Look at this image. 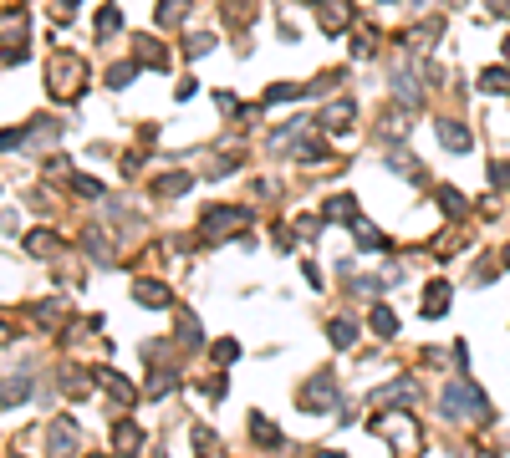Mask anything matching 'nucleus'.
<instances>
[{
	"label": "nucleus",
	"mask_w": 510,
	"mask_h": 458,
	"mask_svg": "<svg viewBox=\"0 0 510 458\" xmlns=\"http://www.w3.org/2000/svg\"><path fill=\"white\" fill-rule=\"evenodd\" d=\"M46 82H51V92H77V87H82V61L77 56H56L51 61V72H46Z\"/></svg>",
	"instance_id": "f257e3e1"
},
{
	"label": "nucleus",
	"mask_w": 510,
	"mask_h": 458,
	"mask_svg": "<svg viewBox=\"0 0 510 458\" xmlns=\"http://www.w3.org/2000/svg\"><path fill=\"white\" fill-rule=\"evenodd\" d=\"M444 412H449V418H464V412H485V402H480V392H475V387L454 382L449 392H444Z\"/></svg>",
	"instance_id": "f03ea898"
},
{
	"label": "nucleus",
	"mask_w": 510,
	"mask_h": 458,
	"mask_svg": "<svg viewBox=\"0 0 510 458\" xmlns=\"http://www.w3.org/2000/svg\"><path fill=\"white\" fill-rule=\"evenodd\" d=\"M434 133H439V143L449 148V153H470V127H464V122L439 117V122H434Z\"/></svg>",
	"instance_id": "7ed1b4c3"
},
{
	"label": "nucleus",
	"mask_w": 510,
	"mask_h": 458,
	"mask_svg": "<svg viewBox=\"0 0 510 458\" xmlns=\"http://www.w3.org/2000/svg\"><path fill=\"white\" fill-rule=\"evenodd\" d=\"M301 407H306V412H322V407H332V377H327V372H322V377H316V382L301 392Z\"/></svg>",
	"instance_id": "20e7f679"
},
{
	"label": "nucleus",
	"mask_w": 510,
	"mask_h": 458,
	"mask_svg": "<svg viewBox=\"0 0 510 458\" xmlns=\"http://www.w3.org/2000/svg\"><path fill=\"white\" fill-rule=\"evenodd\" d=\"M204 224H209V234H230L235 224H245V209H209Z\"/></svg>",
	"instance_id": "39448f33"
},
{
	"label": "nucleus",
	"mask_w": 510,
	"mask_h": 458,
	"mask_svg": "<svg viewBox=\"0 0 510 458\" xmlns=\"http://www.w3.org/2000/svg\"><path fill=\"white\" fill-rule=\"evenodd\" d=\"M382 433H393L398 453H403V458H413V448H418V443H413V423H409V418H393V423H382Z\"/></svg>",
	"instance_id": "423d86ee"
},
{
	"label": "nucleus",
	"mask_w": 510,
	"mask_h": 458,
	"mask_svg": "<svg viewBox=\"0 0 510 458\" xmlns=\"http://www.w3.org/2000/svg\"><path fill=\"white\" fill-rule=\"evenodd\" d=\"M444 305H449V286L434 280V286L423 291V316H444Z\"/></svg>",
	"instance_id": "0eeeda50"
},
{
	"label": "nucleus",
	"mask_w": 510,
	"mask_h": 458,
	"mask_svg": "<svg viewBox=\"0 0 510 458\" xmlns=\"http://www.w3.org/2000/svg\"><path fill=\"white\" fill-rule=\"evenodd\" d=\"M133 295H138L143 305H168V291L158 286V280H138V286H133Z\"/></svg>",
	"instance_id": "6e6552de"
},
{
	"label": "nucleus",
	"mask_w": 510,
	"mask_h": 458,
	"mask_svg": "<svg viewBox=\"0 0 510 458\" xmlns=\"http://www.w3.org/2000/svg\"><path fill=\"white\" fill-rule=\"evenodd\" d=\"M342 20H347V0H327V6H322V26L337 36V31H342Z\"/></svg>",
	"instance_id": "1a4fd4ad"
},
{
	"label": "nucleus",
	"mask_w": 510,
	"mask_h": 458,
	"mask_svg": "<svg viewBox=\"0 0 510 458\" xmlns=\"http://www.w3.org/2000/svg\"><path fill=\"white\" fill-rule=\"evenodd\" d=\"M439 31H444V20H439V15H429V20H423V26L413 31V41H418V46H434Z\"/></svg>",
	"instance_id": "9d476101"
},
{
	"label": "nucleus",
	"mask_w": 510,
	"mask_h": 458,
	"mask_svg": "<svg viewBox=\"0 0 510 458\" xmlns=\"http://www.w3.org/2000/svg\"><path fill=\"white\" fill-rule=\"evenodd\" d=\"M184 11H189V0H163V6H158V26H174Z\"/></svg>",
	"instance_id": "9b49d317"
},
{
	"label": "nucleus",
	"mask_w": 510,
	"mask_h": 458,
	"mask_svg": "<svg viewBox=\"0 0 510 458\" xmlns=\"http://www.w3.org/2000/svg\"><path fill=\"white\" fill-rule=\"evenodd\" d=\"M291 97H301V87H291V82H281V87H266V97H261V102L270 107V102H291Z\"/></svg>",
	"instance_id": "f8f14e48"
},
{
	"label": "nucleus",
	"mask_w": 510,
	"mask_h": 458,
	"mask_svg": "<svg viewBox=\"0 0 510 458\" xmlns=\"http://www.w3.org/2000/svg\"><path fill=\"white\" fill-rule=\"evenodd\" d=\"M352 122V102H332L327 107V127H347Z\"/></svg>",
	"instance_id": "ddd939ff"
},
{
	"label": "nucleus",
	"mask_w": 510,
	"mask_h": 458,
	"mask_svg": "<svg viewBox=\"0 0 510 458\" xmlns=\"http://www.w3.org/2000/svg\"><path fill=\"white\" fill-rule=\"evenodd\" d=\"M373 326H378L382 336H393V331H398V316L388 311V305H378V311H373Z\"/></svg>",
	"instance_id": "4468645a"
},
{
	"label": "nucleus",
	"mask_w": 510,
	"mask_h": 458,
	"mask_svg": "<svg viewBox=\"0 0 510 458\" xmlns=\"http://www.w3.org/2000/svg\"><path fill=\"white\" fill-rule=\"evenodd\" d=\"M250 428H255V438H261V443H281V433H275V423H266V418H250Z\"/></svg>",
	"instance_id": "2eb2a0df"
},
{
	"label": "nucleus",
	"mask_w": 510,
	"mask_h": 458,
	"mask_svg": "<svg viewBox=\"0 0 510 458\" xmlns=\"http://www.w3.org/2000/svg\"><path fill=\"white\" fill-rule=\"evenodd\" d=\"M118 31V6H102L97 11V36H113Z\"/></svg>",
	"instance_id": "dca6fc26"
},
{
	"label": "nucleus",
	"mask_w": 510,
	"mask_h": 458,
	"mask_svg": "<svg viewBox=\"0 0 510 458\" xmlns=\"http://www.w3.org/2000/svg\"><path fill=\"white\" fill-rule=\"evenodd\" d=\"M480 87H485V92H510V77H505V72H485Z\"/></svg>",
	"instance_id": "f3484780"
},
{
	"label": "nucleus",
	"mask_w": 510,
	"mask_h": 458,
	"mask_svg": "<svg viewBox=\"0 0 510 458\" xmlns=\"http://www.w3.org/2000/svg\"><path fill=\"white\" fill-rule=\"evenodd\" d=\"M352 321H332V346H352Z\"/></svg>",
	"instance_id": "a211bd4d"
},
{
	"label": "nucleus",
	"mask_w": 510,
	"mask_h": 458,
	"mask_svg": "<svg viewBox=\"0 0 510 458\" xmlns=\"http://www.w3.org/2000/svg\"><path fill=\"white\" fill-rule=\"evenodd\" d=\"M352 209H357V204L347 199V193H337V199L327 204V214H332V220H347V214H352Z\"/></svg>",
	"instance_id": "6ab92c4d"
},
{
	"label": "nucleus",
	"mask_w": 510,
	"mask_h": 458,
	"mask_svg": "<svg viewBox=\"0 0 510 458\" xmlns=\"http://www.w3.org/2000/svg\"><path fill=\"white\" fill-rule=\"evenodd\" d=\"M301 158H306V163H322V158H327V143H322V138L301 143Z\"/></svg>",
	"instance_id": "aec40b11"
},
{
	"label": "nucleus",
	"mask_w": 510,
	"mask_h": 458,
	"mask_svg": "<svg viewBox=\"0 0 510 458\" xmlns=\"http://www.w3.org/2000/svg\"><path fill=\"white\" fill-rule=\"evenodd\" d=\"M439 209H444V214H459V209H464V199H459L454 189H439Z\"/></svg>",
	"instance_id": "412c9836"
},
{
	"label": "nucleus",
	"mask_w": 510,
	"mask_h": 458,
	"mask_svg": "<svg viewBox=\"0 0 510 458\" xmlns=\"http://www.w3.org/2000/svg\"><path fill=\"white\" fill-rule=\"evenodd\" d=\"M189 189V173L179 179V173H168V179H158V193H184Z\"/></svg>",
	"instance_id": "4be33fe9"
},
{
	"label": "nucleus",
	"mask_w": 510,
	"mask_h": 458,
	"mask_svg": "<svg viewBox=\"0 0 510 458\" xmlns=\"http://www.w3.org/2000/svg\"><path fill=\"white\" fill-rule=\"evenodd\" d=\"M138 56H143V61H154V67H158V61H163V46H158V41H138Z\"/></svg>",
	"instance_id": "5701e85b"
},
{
	"label": "nucleus",
	"mask_w": 510,
	"mask_h": 458,
	"mask_svg": "<svg viewBox=\"0 0 510 458\" xmlns=\"http://www.w3.org/2000/svg\"><path fill=\"white\" fill-rule=\"evenodd\" d=\"M118 448L123 453H138V428H118Z\"/></svg>",
	"instance_id": "b1692460"
},
{
	"label": "nucleus",
	"mask_w": 510,
	"mask_h": 458,
	"mask_svg": "<svg viewBox=\"0 0 510 458\" xmlns=\"http://www.w3.org/2000/svg\"><path fill=\"white\" fill-rule=\"evenodd\" d=\"M490 179H495V189H510V163H490Z\"/></svg>",
	"instance_id": "393cba45"
},
{
	"label": "nucleus",
	"mask_w": 510,
	"mask_h": 458,
	"mask_svg": "<svg viewBox=\"0 0 510 458\" xmlns=\"http://www.w3.org/2000/svg\"><path fill=\"white\" fill-rule=\"evenodd\" d=\"M215 357H220V362H235V357H240V346H235V341H220V346H215Z\"/></svg>",
	"instance_id": "a878e982"
},
{
	"label": "nucleus",
	"mask_w": 510,
	"mask_h": 458,
	"mask_svg": "<svg viewBox=\"0 0 510 458\" xmlns=\"http://www.w3.org/2000/svg\"><path fill=\"white\" fill-rule=\"evenodd\" d=\"M128 77H133V67H128V61H123V67H113V72H108V82H113V87H123Z\"/></svg>",
	"instance_id": "bb28decb"
},
{
	"label": "nucleus",
	"mask_w": 510,
	"mask_h": 458,
	"mask_svg": "<svg viewBox=\"0 0 510 458\" xmlns=\"http://www.w3.org/2000/svg\"><path fill=\"white\" fill-rule=\"evenodd\" d=\"M316 458H342V453H316Z\"/></svg>",
	"instance_id": "cd10ccee"
},
{
	"label": "nucleus",
	"mask_w": 510,
	"mask_h": 458,
	"mask_svg": "<svg viewBox=\"0 0 510 458\" xmlns=\"http://www.w3.org/2000/svg\"><path fill=\"white\" fill-rule=\"evenodd\" d=\"M505 265H510V250H505Z\"/></svg>",
	"instance_id": "c85d7f7f"
}]
</instances>
